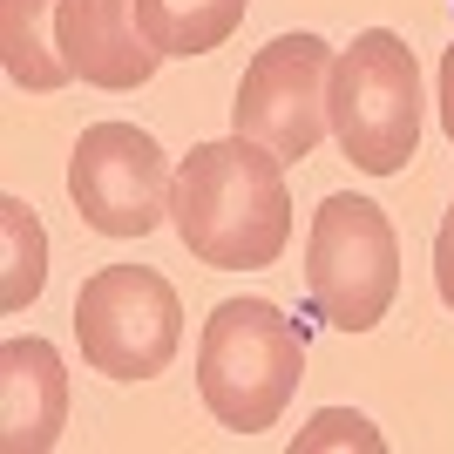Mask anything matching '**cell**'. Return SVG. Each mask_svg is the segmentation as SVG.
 Segmentation results:
<instances>
[{
	"label": "cell",
	"mask_w": 454,
	"mask_h": 454,
	"mask_svg": "<svg viewBox=\"0 0 454 454\" xmlns=\"http://www.w3.org/2000/svg\"><path fill=\"white\" fill-rule=\"evenodd\" d=\"M251 0H136V20L143 35L163 48V55H210L224 48L238 27H245Z\"/></svg>",
	"instance_id": "obj_11"
},
{
	"label": "cell",
	"mask_w": 454,
	"mask_h": 454,
	"mask_svg": "<svg viewBox=\"0 0 454 454\" xmlns=\"http://www.w3.org/2000/svg\"><path fill=\"white\" fill-rule=\"evenodd\" d=\"M55 7L61 0H0V61L35 95H55L61 82H75L55 48Z\"/></svg>",
	"instance_id": "obj_10"
},
{
	"label": "cell",
	"mask_w": 454,
	"mask_h": 454,
	"mask_svg": "<svg viewBox=\"0 0 454 454\" xmlns=\"http://www.w3.org/2000/svg\"><path fill=\"white\" fill-rule=\"evenodd\" d=\"M68 427V366L48 340L0 346V448L48 454Z\"/></svg>",
	"instance_id": "obj_9"
},
{
	"label": "cell",
	"mask_w": 454,
	"mask_h": 454,
	"mask_svg": "<svg viewBox=\"0 0 454 454\" xmlns=\"http://www.w3.org/2000/svg\"><path fill=\"white\" fill-rule=\"evenodd\" d=\"M319 448H366V454H380V434H373V420L346 414V407H325V414H312V427H299V441H292V454H319Z\"/></svg>",
	"instance_id": "obj_13"
},
{
	"label": "cell",
	"mask_w": 454,
	"mask_h": 454,
	"mask_svg": "<svg viewBox=\"0 0 454 454\" xmlns=\"http://www.w3.org/2000/svg\"><path fill=\"white\" fill-rule=\"evenodd\" d=\"M333 143L366 176H400L420 150V61L394 27H366L333 61Z\"/></svg>",
	"instance_id": "obj_3"
},
{
	"label": "cell",
	"mask_w": 454,
	"mask_h": 454,
	"mask_svg": "<svg viewBox=\"0 0 454 454\" xmlns=\"http://www.w3.org/2000/svg\"><path fill=\"white\" fill-rule=\"evenodd\" d=\"M333 48L319 35H278L271 48H258L238 82L231 102V129L265 143L278 163H305L319 150V136L333 129L325 95H333Z\"/></svg>",
	"instance_id": "obj_7"
},
{
	"label": "cell",
	"mask_w": 454,
	"mask_h": 454,
	"mask_svg": "<svg viewBox=\"0 0 454 454\" xmlns=\"http://www.w3.org/2000/svg\"><path fill=\"white\" fill-rule=\"evenodd\" d=\"M170 190H176L170 156L136 122H89L68 150L75 217L102 238H150L170 217Z\"/></svg>",
	"instance_id": "obj_6"
},
{
	"label": "cell",
	"mask_w": 454,
	"mask_h": 454,
	"mask_svg": "<svg viewBox=\"0 0 454 454\" xmlns=\"http://www.w3.org/2000/svg\"><path fill=\"white\" fill-rule=\"evenodd\" d=\"M305 285L333 333H373L400 299V238L373 197H325L305 231Z\"/></svg>",
	"instance_id": "obj_4"
},
{
	"label": "cell",
	"mask_w": 454,
	"mask_h": 454,
	"mask_svg": "<svg viewBox=\"0 0 454 454\" xmlns=\"http://www.w3.org/2000/svg\"><path fill=\"white\" fill-rule=\"evenodd\" d=\"M75 346L102 380H156L184 346V299L150 265H102L75 292Z\"/></svg>",
	"instance_id": "obj_5"
},
{
	"label": "cell",
	"mask_w": 454,
	"mask_h": 454,
	"mask_svg": "<svg viewBox=\"0 0 454 454\" xmlns=\"http://www.w3.org/2000/svg\"><path fill=\"white\" fill-rule=\"evenodd\" d=\"M48 285V231L35 204L0 197V312H27Z\"/></svg>",
	"instance_id": "obj_12"
},
{
	"label": "cell",
	"mask_w": 454,
	"mask_h": 454,
	"mask_svg": "<svg viewBox=\"0 0 454 454\" xmlns=\"http://www.w3.org/2000/svg\"><path fill=\"white\" fill-rule=\"evenodd\" d=\"M55 48L68 61V75L89 82V89L129 95L156 75V48L136 20V0H61L55 7Z\"/></svg>",
	"instance_id": "obj_8"
},
{
	"label": "cell",
	"mask_w": 454,
	"mask_h": 454,
	"mask_svg": "<svg viewBox=\"0 0 454 454\" xmlns=\"http://www.w3.org/2000/svg\"><path fill=\"white\" fill-rule=\"evenodd\" d=\"M434 292L454 312V204H448V217H441V231H434Z\"/></svg>",
	"instance_id": "obj_14"
},
{
	"label": "cell",
	"mask_w": 454,
	"mask_h": 454,
	"mask_svg": "<svg viewBox=\"0 0 454 454\" xmlns=\"http://www.w3.org/2000/svg\"><path fill=\"white\" fill-rule=\"evenodd\" d=\"M434 102H441V129H448V143H454V41L441 48V95Z\"/></svg>",
	"instance_id": "obj_15"
},
{
	"label": "cell",
	"mask_w": 454,
	"mask_h": 454,
	"mask_svg": "<svg viewBox=\"0 0 454 454\" xmlns=\"http://www.w3.org/2000/svg\"><path fill=\"white\" fill-rule=\"evenodd\" d=\"M170 224L184 251L210 271H265L292 245V190L285 163L231 129L224 143H197L176 163Z\"/></svg>",
	"instance_id": "obj_1"
},
{
	"label": "cell",
	"mask_w": 454,
	"mask_h": 454,
	"mask_svg": "<svg viewBox=\"0 0 454 454\" xmlns=\"http://www.w3.org/2000/svg\"><path fill=\"white\" fill-rule=\"evenodd\" d=\"M305 346L271 299H224L197 340V394L231 434H265L292 407Z\"/></svg>",
	"instance_id": "obj_2"
}]
</instances>
